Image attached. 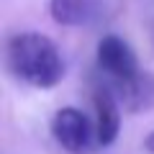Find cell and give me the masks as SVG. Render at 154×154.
<instances>
[{"label": "cell", "mask_w": 154, "mask_h": 154, "mask_svg": "<svg viewBox=\"0 0 154 154\" xmlns=\"http://www.w3.org/2000/svg\"><path fill=\"white\" fill-rule=\"evenodd\" d=\"M49 16L54 23L69 28L93 26L100 18V3L98 0H49Z\"/></svg>", "instance_id": "obj_5"}, {"label": "cell", "mask_w": 154, "mask_h": 154, "mask_svg": "<svg viewBox=\"0 0 154 154\" xmlns=\"http://www.w3.org/2000/svg\"><path fill=\"white\" fill-rule=\"evenodd\" d=\"M141 146H144V152H149V154H154V131L149 134L146 139H144V144H141Z\"/></svg>", "instance_id": "obj_6"}, {"label": "cell", "mask_w": 154, "mask_h": 154, "mask_svg": "<svg viewBox=\"0 0 154 154\" xmlns=\"http://www.w3.org/2000/svg\"><path fill=\"white\" fill-rule=\"evenodd\" d=\"M95 59H98V67L105 75V82L110 88H121L126 82H134L141 75L134 49L128 46V41H123L116 33H108V36H103L98 41Z\"/></svg>", "instance_id": "obj_2"}, {"label": "cell", "mask_w": 154, "mask_h": 154, "mask_svg": "<svg viewBox=\"0 0 154 154\" xmlns=\"http://www.w3.org/2000/svg\"><path fill=\"white\" fill-rule=\"evenodd\" d=\"M5 62L16 80L38 90H51L64 77V59L57 44L38 31H21L8 38Z\"/></svg>", "instance_id": "obj_1"}, {"label": "cell", "mask_w": 154, "mask_h": 154, "mask_svg": "<svg viewBox=\"0 0 154 154\" xmlns=\"http://www.w3.org/2000/svg\"><path fill=\"white\" fill-rule=\"evenodd\" d=\"M121 100L116 98L108 82H100L93 93V105H95V136H98V146H110L118 136L121 128V110H118Z\"/></svg>", "instance_id": "obj_4"}, {"label": "cell", "mask_w": 154, "mask_h": 154, "mask_svg": "<svg viewBox=\"0 0 154 154\" xmlns=\"http://www.w3.org/2000/svg\"><path fill=\"white\" fill-rule=\"evenodd\" d=\"M51 136L64 152L88 154L98 144L95 126H90L88 116L77 108H59L51 118Z\"/></svg>", "instance_id": "obj_3"}]
</instances>
